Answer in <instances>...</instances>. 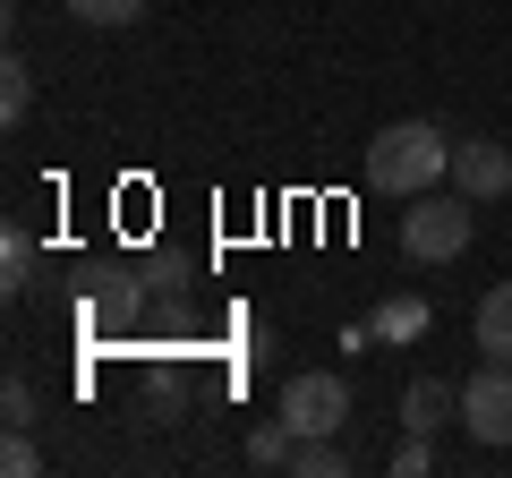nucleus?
Wrapping results in <instances>:
<instances>
[{"label":"nucleus","mask_w":512,"mask_h":478,"mask_svg":"<svg viewBox=\"0 0 512 478\" xmlns=\"http://www.w3.org/2000/svg\"><path fill=\"white\" fill-rule=\"evenodd\" d=\"M367 333H376V342H419V333H427V299H384V308L376 316H367Z\"/></svg>","instance_id":"9b49d317"},{"label":"nucleus","mask_w":512,"mask_h":478,"mask_svg":"<svg viewBox=\"0 0 512 478\" xmlns=\"http://www.w3.org/2000/svg\"><path fill=\"white\" fill-rule=\"evenodd\" d=\"M470 205H478V197H461L453 180L427 188V197H402V257H410V265H453L461 248H470V231H478Z\"/></svg>","instance_id":"f03ea898"},{"label":"nucleus","mask_w":512,"mask_h":478,"mask_svg":"<svg viewBox=\"0 0 512 478\" xmlns=\"http://www.w3.org/2000/svg\"><path fill=\"white\" fill-rule=\"evenodd\" d=\"M427 470H436V444H427V436H410L402 453H393V478H427Z\"/></svg>","instance_id":"dca6fc26"},{"label":"nucleus","mask_w":512,"mask_h":478,"mask_svg":"<svg viewBox=\"0 0 512 478\" xmlns=\"http://www.w3.org/2000/svg\"><path fill=\"white\" fill-rule=\"evenodd\" d=\"M35 265H43V248L18 231V222H9V231H0V291H9V299L35 291Z\"/></svg>","instance_id":"9d476101"},{"label":"nucleus","mask_w":512,"mask_h":478,"mask_svg":"<svg viewBox=\"0 0 512 478\" xmlns=\"http://www.w3.org/2000/svg\"><path fill=\"white\" fill-rule=\"evenodd\" d=\"M453 188L478 205L512 197V146L504 137H453Z\"/></svg>","instance_id":"39448f33"},{"label":"nucleus","mask_w":512,"mask_h":478,"mask_svg":"<svg viewBox=\"0 0 512 478\" xmlns=\"http://www.w3.org/2000/svg\"><path fill=\"white\" fill-rule=\"evenodd\" d=\"M77 26H137L146 18V0H69Z\"/></svg>","instance_id":"ddd939ff"},{"label":"nucleus","mask_w":512,"mask_h":478,"mask_svg":"<svg viewBox=\"0 0 512 478\" xmlns=\"http://www.w3.org/2000/svg\"><path fill=\"white\" fill-rule=\"evenodd\" d=\"M291 453H299V427L282 419V410L248 427V461H256V470H291Z\"/></svg>","instance_id":"1a4fd4ad"},{"label":"nucleus","mask_w":512,"mask_h":478,"mask_svg":"<svg viewBox=\"0 0 512 478\" xmlns=\"http://www.w3.org/2000/svg\"><path fill=\"white\" fill-rule=\"evenodd\" d=\"M282 419H291L299 436H342L350 385H342V376H291V385H282Z\"/></svg>","instance_id":"20e7f679"},{"label":"nucleus","mask_w":512,"mask_h":478,"mask_svg":"<svg viewBox=\"0 0 512 478\" xmlns=\"http://www.w3.org/2000/svg\"><path fill=\"white\" fill-rule=\"evenodd\" d=\"M444 180H453V137L436 120H393V129H376V146H367V188L376 197H427Z\"/></svg>","instance_id":"f257e3e1"},{"label":"nucleus","mask_w":512,"mask_h":478,"mask_svg":"<svg viewBox=\"0 0 512 478\" xmlns=\"http://www.w3.org/2000/svg\"><path fill=\"white\" fill-rule=\"evenodd\" d=\"M26 111H35V77H26V60H9V69H0V120L18 129Z\"/></svg>","instance_id":"f8f14e48"},{"label":"nucleus","mask_w":512,"mask_h":478,"mask_svg":"<svg viewBox=\"0 0 512 478\" xmlns=\"http://www.w3.org/2000/svg\"><path fill=\"white\" fill-rule=\"evenodd\" d=\"M137 333H146L154 350H197V308H180V291H163L146 316H137Z\"/></svg>","instance_id":"0eeeda50"},{"label":"nucleus","mask_w":512,"mask_h":478,"mask_svg":"<svg viewBox=\"0 0 512 478\" xmlns=\"http://www.w3.org/2000/svg\"><path fill=\"white\" fill-rule=\"evenodd\" d=\"M461 436H478L487 453H504L512 444V368H478L470 385H461Z\"/></svg>","instance_id":"7ed1b4c3"},{"label":"nucleus","mask_w":512,"mask_h":478,"mask_svg":"<svg viewBox=\"0 0 512 478\" xmlns=\"http://www.w3.org/2000/svg\"><path fill=\"white\" fill-rule=\"evenodd\" d=\"M0 470H9V478H43V453L26 444V427H9V453H0Z\"/></svg>","instance_id":"2eb2a0df"},{"label":"nucleus","mask_w":512,"mask_h":478,"mask_svg":"<svg viewBox=\"0 0 512 478\" xmlns=\"http://www.w3.org/2000/svg\"><path fill=\"white\" fill-rule=\"evenodd\" d=\"M0 419H9V427H35L43 419V393L26 385V376H9V385H0Z\"/></svg>","instance_id":"4468645a"},{"label":"nucleus","mask_w":512,"mask_h":478,"mask_svg":"<svg viewBox=\"0 0 512 478\" xmlns=\"http://www.w3.org/2000/svg\"><path fill=\"white\" fill-rule=\"evenodd\" d=\"M470 333H478V350H487L495 368H512V282H495V291L478 299V316H470Z\"/></svg>","instance_id":"6e6552de"},{"label":"nucleus","mask_w":512,"mask_h":478,"mask_svg":"<svg viewBox=\"0 0 512 478\" xmlns=\"http://www.w3.org/2000/svg\"><path fill=\"white\" fill-rule=\"evenodd\" d=\"M461 419V393L444 385V376H419V385L402 393V427L410 436H436V427H453Z\"/></svg>","instance_id":"423d86ee"}]
</instances>
